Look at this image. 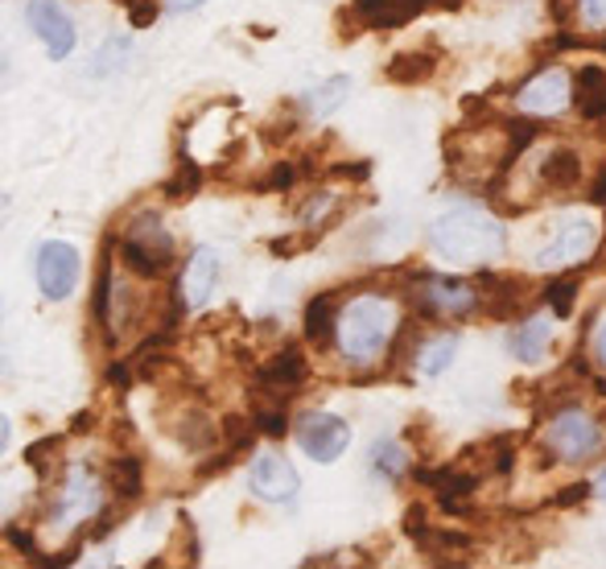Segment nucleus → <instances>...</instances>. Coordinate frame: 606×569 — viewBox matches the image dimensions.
<instances>
[{
    "mask_svg": "<svg viewBox=\"0 0 606 569\" xmlns=\"http://www.w3.org/2000/svg\"><path fill=\"white\" fill-rule=\"evenodd\" d=\"M430 239L437 252L446 260H458V264H487L504 252L499 219L479 211V207H454L446 215H437L430 227Z\"/></svg>",
    "mask_w": 606,
    "mask_h": 569,
    "instance_id": "f257e3e1",
    "label": "nucleus"
},
{
    "mask_svg": "<svg viewBox=\"0 0 606 569\" xmlns=\"http://www.w3.org/2000/svg\"><path fill=\"white\" fill-rule=\"evenodd\" d=\"M392 334V306L380 297H355L338 314V347L355 363H372L388 347Z\"/></svg>",
    "mask_w": 606,
    "mask_h": 569,
    "instance_id": "f03ea898",
    "label": "nucleus"
},
{
    "mask_svg": "<svg viewBox=\"0 0 606 569\" xmlns=\"http://www.w3.org/2000/svg\"><path fill=\"white\" fill-rule=\"evenodd\" d=\"M120 260L133 269L145 281H157V276L170 273L174 264V239L161 227V219L153 211H140V215L128 219L124 236H120Z\"/></svg>",
    "mask_w": 606,
    "mask_h": 569,
    "instance_id": "7ed1b4c3",
    "label": "nucleus"
},
{
    "mask_svg": "<svg viewBox=\"0 0 606 569\" xmlns=\"http://www.w3.org/2000/svg\"><path fill=\"white\" fill-rule=\"evenodd\" d=\"M548 446L561 462H586L606 446V433L590 412L566 409L548 421Z\"/></svg>",
    "mask_w": 606,
    "mask_h": 569,
    "instance_id": "20e7f679",
    "label": "nucleus"
},
{
    "mask_svg": "<svg viewBox=\"0 0 606 569\" xmlns=\"http://www.w3.org/2000/svg\"><path fill=\"white\" fill-rule=\"evenodd\" d=\"M598 244V223L590 215H566L545 248L536 252V269H569L582 264Z\"/></svg>",
    "mask_w": 606,
    "mask_h": 569,
    "instance_id": "39448f33",
    "label": "nucleus"
},
{
    "mask_svg": "<svg viewBox=\"0 0 606 569\" xmlns=\"http://www.w3.org/2000/svg\"><path fill=\"white\" fill-rule=\"evenodd\" d=\"M294 437L306 458H313V462H334V458H343V450L351 446V425L343 417H334V412L313 409L297 417Z\"/></svg>",
    "mask_w": 606,
    "mask_h": 569,
    "instance_id": "423d86ee",
    "label": "nucleus"
},
{
    "mask_svg": "<svg viewBox=\"0 0 606 569\" xmlns=\"http://www.w3.org/2000/svg\"><path fill=\"white\" fill-rule=\"evenodd\" d=\"M25 21H29V29L41 38V46H46V54L54 62L71 59L75 54V21H71V13L62 9L59 0H29L25 4Z\"/></svg>",
    "mask_w": 606,
    "mask_h": 569,
    "instance_id": "0eeeda50",
    "label": "nucleus"
},
{
    "mask_svg": "<svg viewBox=\"0 0 606 569\" xmlns=\"http://www.w3.org/2000/svg\"><path fill=\"white\" fill-rule=\"evenodd\" d=\"M38 289L46 301H66L78 285V252L66 239H50L38 248Z\"/></svg>",
    "mask_w": 606,
    "mask_h": 569,
    "instance_id": "6e6552de",
    "label": "nucleus"
},
{
    "mask_svg": "<svg viewBox=\"0 0 606 569\" xmlns=\"http://www.w3.org/2000/svg\"><path fill=\"white\" fill-rule=\"evenodd\" d=\"M248 487L264 504H294L297 491H301V479L289 467V458H281L276 450H260L252 458V467H248Z\"/></svg>",
    "mask_w": 606,
    "mask_h": 569,
    "instance_id": "1a4fd4ad",
    "label": "nucleus"
},
{
    "mask_svg": "<svg viewBox=\"0 0 606 569\" xmlns=\"http://www.w3.org/2000/svg\"><path fill=\"white\" fill-rule=\"evenodd\" d=\"M516 99H520V108L529 116H553V112H561L569 99H573V83H569L566 71H545V75H536Z\"/></svg>",
    "mask_w": 606,
    "mask_h": 569,
    "instance_id": "9d476101",
    "label": "nucleus"
},
{
    "mask_svg": "<svg viewBox=\"0 0 606 569\" xmlns=\"http://www.w3.org/2000/svg\"><path fill=\"white\" fill-rule=\"evenodd\" d=\"M421 301H425V310L430 314H442V318H458L474 310V289L462 285V281H446V276H430L425 285H421Z\"/></svg>",
    "mask_w": 606,
    "mask_h": 569,
    "instance_id": "9b49d317",
    "label": "nucleus"
},
{
    "mask_svg": "<svg viewBox=\"0 0 606 569\" xmlns=\"http://www.w3.org/2000/svg\"><path fill=\"white\" fill-rule=\"evenodd\" d=\"M99 499H103V491H99L96 479L87 471H75L71 474V483H66V491H62L59 508L50 516V524H71L78 516H96Z\"/></svg>",
    "mask_w": 606,
    "mask_h": 569,
    "instance_id": "f8f14e48",
    "label": "nucleus"
},
{
    "mask_svg": "<svg viewBox=\"0 0 606 569\" xmlns=\"http://www.w3.org/2000/svg\"><path fill=\"white\" fill-rule=\"evenodd\" d=\"M219 276H223V264H219L215 248H198L186 264V276H182V297L186 306H207V297L215 294Z\"/></svg>",
    "mask_w": 606,
    "mask_h": 569,
    "instance_id": "ddd939ff",
    "label": "nucleus"
},
{
    "mask_svg": "<svg viewBox=\"0 0 606 569\" xmlns=\"http://www.w3.org/2000/svg\"><path fill=\"white\" fill-rule=\"evenodd\" d=\"M306 372H310V368H306V355L289 347V351H281L273 363L264 368V375H260V388H264L269 396H276V400H285L289 393H297V384L306 380Z\"/></svg>",
    "mask_w": 606,
    "mask_h": 569,
    "instance_id": "4468645a",
    "label": "nucleus"
},
{
    "mask_svg": "<svg viewBox=\"0 0 606 569\" xmlns=\"http://www.w3.org/2000/svg\"><path fill=\"white\" fill-rule=\"evenodd\" d=\"M425 4L430 0H355V13L372 29H396V25L417 17Z\"/></svg>",
    "mask_w": 606,
    "mask_h": 569,
    "instance_id": "2eb2a0df",
    "label": "nucleus"
},
{
    "mask_svg": "<svg viewBox=\"0 0 606 569\" xmlns=\"http://www.w3.org/2000/svg\"><path fill=\"white\" fill-rule=\"evenodd\" d=\"M573 103L586 120L606 116V71L603 66H582L573 79Z\"/></svg>",
    "mask_w": 606,
    "mask_h": 569,
    "instance_id": "dca6fc26",
    "label": "nucleus"
},
{
    "mask_svg": "<svg viewBox=\"0 0 606 569\" xmlns=\"http://www.w3.org/2000/svg\"><path fill=\"white\" fill-rule=\"evenodd\" d=\"M548 338H553V322H548V318H529L524 326H516V334L508 338V347L516 359L536 363V359H545Z\"/></svg>",
    "mask_w": 606,
    "mask_h": 569,
    "instance_id": "f3484780",
    "label": "nucleus"
},
{
    "mask_svg": "<svg viewBox=\"0 0 606 569\" xmlns=\"http://www.w3.org/2000/svg\"><path fill=\"white\" fill-rule=\"evenodd\" d=\"M541 182L548 190H573L582 182V161L573 149H553L545 161H541Z\"/></svg>",
    "mask_w": 606,
    "mask_h": 569,
    "instance_id": "a211bd4d",
    "label": "nucleus"
},
{
    "mask_svg": "<svg viewBox=\"0 0 606 569\" xmlns=\"http://www.w3.org/2000/svg\"><path fill=\"white\" fill-rule=\"evenodd\" d=\"M170 433H174L177 442H182L190 454H202V450L215 446V425H211L202 412H182L177 425H170Z\"/></svg>",
    "mask_w": 606,
    "mask_h": 569,
    "instance_id": "6ab92c4d",
    "label": "nucleus"
},
{
    "mask_svg": "<svg viewBox=\"0 0 606 569\" xmlns=\"http://www.w3.org/2000/svg\"><path fill=\"white\" fill-rule=\"evenodd\" d=\"M347 96H351V79H347V75H334L331 83H322V87H318V91L310 96L313 116H318V120L334 116V112L347 103Z\"/></svg>",
    "mask_w": 606,
    "mask_h": 569,
    "instance_id": "aec40b11",
    "label": "nucleus"
},
{
    "mask_svg": "<svg viewBox=\"0 0 606 569\" xmlns=\"http://www.w3.org/2000/svg\"><path fill=\"white\" fill-rule=\"evenodd\" d=\"M454 355H458V334H442V338H433L430 347H421V372L442 375L454 363Z\"/></svg>",
    "mask_w": 606,
    "mask_h": 569,
    "instance_id": "412c9836",
    "label": "nucleus"
},
{
    "mask_svg": "<svg viewBox=\"0 0 606 569\" xmlns=\"http://www.w3.org/2000/svg\"><path fill=\"white\" fill-rule=\"evenodd\" d=\"M433 75V59L430 54H396L388 62V79L392 83H421Z\"/></svg>",
    "mask_w": 606,
    "mask_h": 569,
    "instance_id": "4be33fe9",
    "label": "nucleus"
},
{
    "mask_svg": "<svg viewBox=\"0 0 606 569\" xmlns=\"http://www.w3.org/2000/svg\"><path fill=\"white\" fill-rule=\"evenodd\" d=\"M372 467L384 479H400V474L409 471V454H405V446H396V442H380L372 454Z\"/></svg>",
    "mask_w": 606,
    "mask_h": 569,
    "instance_id": "5701e85b",
    "label": "nucleus"
},
{
    "mask_svg": "<svg viewBox=\"0 0 606 569\" xmlns=\"http://www.w3.org/2000/svg\"><path fill=\"white\" fill-rule=\"evenodd\" d=\"M112 487L120 495H140V462L137 458H120L112 462Z\"/></svg>",
    "mask_w": 606,
    "mask_h": 569,
    "instance_id": "b1692460",
    "label": "nucleus"
},
{
    "mask_svg": "<svg viewBox=\"0 0 606 569\" xmlns=\"http://www.w3.org/2000/svg\"><path fill=\"white\" fill-rule=\"evenodd\" d=\"M326 326H331V297H313L310 310H306V334H310L313 343H322L326 338Z\"/></svg>",
    "mask_w": 606,
    "mask_h": 569,
    "instance_id": "393cba45",
    "label": "nucleus"
},
{
    "mask_svg": "<svg viewBox=\"0 0 606 569\" xmlns=\"http://www.w3.org/2000/svg\"><path fill=\"white\" fill-rule=\"evenodd\" d=\"M573 294H578V285H573V281H557V285H548V306L566 318L569 310H573Z\"/></svg>",
    "mask_w": 606,
    "mask_h": 569,
    "instance_id": "a878e982",
    "label": "nucleus"
},
{
    "mask_svg": "<svg viewBox=\"0 0 606 569\" xmlns=\"http://www.w3.org/2000/svg\"><path fill=\"white\" fill-rule=\"evenodd\" d=\"M198 182H202V174H198L195 165L186 161V165H182V174H177V182L170 186V195H174V198H190V190H198Z\"/></svg>",
    "mask_w": 606,
    "mask_h": 569,
    "instance_id": "bb28decb",
    "label": "nucleus"
},
{
    "mask_svg": "<svg viewBox=\"0 0 606 569\" xmlns=\"http://www.w3.org/2000/svg\"><path fill=\"white\" fill-rule=\"evenodd\" d=\"M582 9V21L594 25V29H606V0H578Z\"/></svg>",
    "mask_w": 606,
    "mask_h": 569,
    "instance_id": "cd10ccee",
    "label": "nucleus"
},
{
    "mask_svg": "<svg viewBox=\"0 0 606 569\" xmlns=\"http://www.w3.org/2000/svg\"><path fill=\"white\" fill-rule=\"evenodd\" d=\"M157 17V4H149V0H140V4H133L128 9V21H133V29H145L149 21Z\"/></svg>",
    "mask_w": 606,
    "mask_h": 569,
    "instance_id": "c85d7f7f",
    "label": "nucleus"
},
{
    "mask_svg": "<svg viewBox=\"0 0 606 569\" xmlns=\"http://www.w3.org/2000/svg\"><path fill=\"white\" fill-rule=\"evenodd\" d=\"M260 430L269 433V437H281V433H285V417H281V412H269V417H260Z\"/></svg>",
    "mask_w": 606,
    "mask_h": 569,
    "instance_id": "c756f323",
    "label": "nucleus"
},
{
    "mask_svg": "<svg viewBox=\"0 0 606 569\" xmlns=\"http://www.w3.org/2000/svg\"><path fill=\"white\" fill-rule=\"evenodd\" d=\"M594 359L606 368V318L598 322V331H594Z\"/></svg>",
    "mask_w": 606,
    "mask_h": 569,
    "instance_id": "7c9ffc66",
    "label": "nucleus"
},
{
    "mask_svg": "<svg viewBox=\"0 0 606 569\" xmlns=\"http://www.w3.org/2000/svg\"><path fill=\"white\" fill-rule=\"evenodd\" d=\"M198 4H202V0H165L170 13H190V9H198Z\"/></svg>",
    "mask_w": 606,
    "mask_h": 569,
    "instance_id": "2f4dec72",
    "label": "nucleus"
},
{
    "mask_svg": "<svg viewBox=\"0 0 606 569\" xmlns=\"http://www.w3.org/2000/svg\"><path fill=\"white\" fill-rule=\"evenodd\" d=\"M590 198H594L598 207H603V202H606V170H603V177H598V186H594V195H590Z\"/></svg>",
    "mask_w": 606,
    "mask_h": 569,
    "instance_id": "473e14b6",
    "label": "nucleus"
},
{
    "mask_svg": "<svg viewBox=\"0 0 606 569\" xmlns=\"http://www.w3.org/2000/svg\"><path fill=\"white\" fill-rule=\"evenodd\" d=\"M594 495H598V499H606V471L598 474V483H594Z\"/></svg>",
    "mask_w": 606,
    "mask_h": 569,
    "instance_id": "72a5a7b5",
    "label": "nucleus"
}]
</instances>
